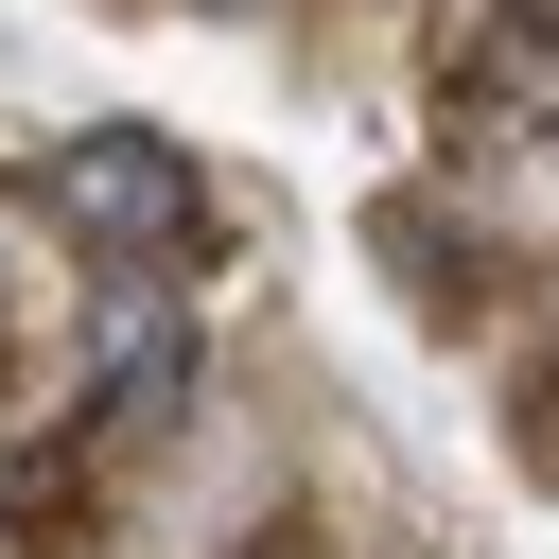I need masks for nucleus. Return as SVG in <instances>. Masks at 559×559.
Returning <instances> with one entry per match:
<instances>
[{
    "label": "nucleus",
    "instance_id": "1",
    "mask_svg": "<svg viewBox=\"0 0 559 559\" xmlns=\"http://www.w3.org/2000/svg\"><path fill=\"white\" fill-rule=\"evenodd\" d=\"M52 210H70L87 245H157V227H192V157L140 140V122H87V140L52 157Z\"/></svg>",
    "mask_w": 559,
    "mask_h": 559
},
{
    "label": "nucleus",
    "instance_id": "2",
    "mask_svg": "<svg viewBox=\"0 0 559 559\" xmlns=\"http://www.w3.org/2000/svg\"><path fill=\"white\" fill-rule=\"evenodd\" d=\"M175 384H192V332H175V314H122L87 402H105V419H175Z\"/></svg>",
    "mask_w": 559,
    "mask_h": 559
}]
</instances>
